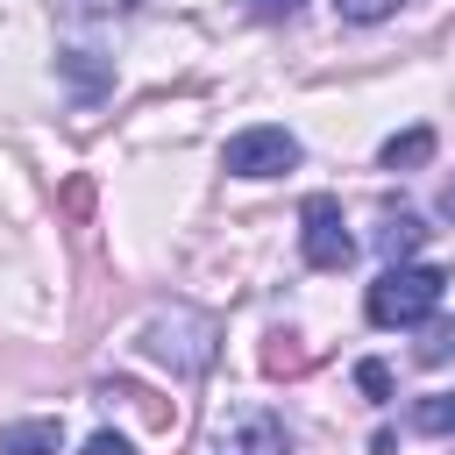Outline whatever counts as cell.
<instances>
[{"mask_svg":"<svg viewBox=\"0 0 455 455\" xmlns=\"http://www.w3.org/2000/svg\"><path fill=\"white\" fill-rule=\"evenodd\" d=\"M441 270L434 263H384L377 270V284H370V299H363V313L377 320V327H419L434 306H441Z\"/></svg>","mask_w":455,"mask_h":455,"instance_id":"1","label":"cell"},{"mask_svg":"<svg viewBox=\"0 0 455 455\" xmlns=\"http://www.w3.org/2000/svg\"><path fill=\"white\" fill-rule=\"evenodd\" d=\"M213 348H220V327H213L206 313H192V306H171V313H156V320L142 327V355L171 363L178 377L213 370Z\"/></svg>","mask_w":455,"mask_h":455,"instance_id":"2","label":"cell"},{"mask_svg":"<svg viewBox=\"0 0 455 455\" xmlns=\"http://www.w3.org/2000/svg\"><path fill=\"white\" fill-rule=\"evenodd\" d=\"M220 164H228L235 178H277V171H291V164H299V135H291V128H270V121H256V128L228 135Z\"/></svg>","mask_w":455,"mask_h":455,"instance_id":"3","label":"cell"},{"mask_svg":"<svg viewBox=\"0 0 455 455\" xmlns=\"http://www.w3.org/2000/svg\"><path fill=\"white\" fill-rule=\"evenodd\" d=\"M299 249H306V263H313V270H348L355 235L341 228V206H334L327 192H313V199H306V213H299Z\"/></svg>","mask_w":455,"mask_h":455,"instance_id":"4","label":"cell"},{"mask_svg":"<svg viewBox=\"0 0 455 455\" xmlns=\"http://www.w3.org/2000/svg\"><path fill=\"white\" fill-rule=\"evenodd\" d=\"M284 448H291V434H284V419L263 412V405L228 412L220 434H213V455H284Z\"/></svg>","mask_w":455,"mask_h":455,"instance_id":"5","label":"cell"},{"mask_svg":"<svg viewBox=\"0 0 455 455\" xmlns=\"http://www.w3.org/2000/svg\"><path fill=\"white\" fill-rule=\"evenodd\" d=\"M57 448H64L57 419H14V427H0V455H57Z\"/></svg>","mask_w":455,"mask_h":455,"instance_id":"6","label":"cell"},{"mask_svg":"<svg viewBox=\"0 0 455 455\" xmlns=\"http://www.w3.org/2000/svg\"><path fill=\"white\" fill-rule=\"evenodd\" d=\"M419 242H427V228H419V213H405V206H398V213H384V220H377V249H384L391 263H405V256H412Z\"/></svg>","mask_w":455,"mask_h":455,"instance_id":"7","label":"cell"},{"mask_svg":"<svg viewBox=\"0 0 455 455\" xmlns=\"http://www.w3.org/2000/svg\"><path fill=\"white\" fill-rule=\"evenodd\" d=\"M57 71L78 85V100H92V92H107V85H114V71H107V64H92V50H64V57H57Z\"/></svg>","mask_w":455,"mask_h":455,"instance_id":"8","label":"cell"},{"mask_svg":"<svg viewBox=\"0 0 455 455\" xmlns=\"http://www.w3.org/2000/svg\"><path fill=\"white\" fill-rule=\"evenodd\" d=\"M412 434H455V391H427V398H412Z\"/></svg>","mask_w":455,"mask_h":455,"instance_id":"9","label":"cell"},{"mask_svg":"<svg viewBox=\"0 0 455 455\" xmlns=\"http://www.w3.org/2000/svg\"><path fill=\"white\" fill-rule=\"evenodd\" d=\"M434 156V128H405L384 142V171H405V164H427Z\"/></svg>","mask_w":455,"mask_h":455,"instance_id":"10","label":"cell"},{"mask_svg":"<svg viewBox=\"0 0 455 455\" xmlns=\"http://www.w3.org/2000/svg\"><path fill=\"white\" fill-rule=\"evenodd\" d=\"M398 7H412V0H334L341 21H384V14H398Z\"/></svg>","mask_w":455,"mask_h":455,"instance_id":"11","label":"cell"},{"mask_svg":"<svg viewBox=\"0 0 455 455\" xmlns=\"http://www.w3.org/2000/svg\"><path fill=\"white\" fill-rule=\"evenodd\" d=\"M355 384H363L370 398H391V370H384V363H363V370H355Z\"/></svg>","mask_w":455,"mask_h":455,"instance_id":"12","label":"cell"},{"mask_svg":"<svg viewBox=\"0 0 455 455\" xmlns=\"http://www.w3.org/2000/svg\"><path fill=\"white\" fill-rule=\"evenodd\" d=\"M299 7H306V0H249V14H256V21H291Z\"/></svg>","mask_w":455,"mask_h":455,"instance_id":"13","label":"cell"},{"mask_svg":"<svg viewBox=\"0 0 455 455\" xmlns=\"http://www.w3.org/2000/svg\"><path fill=\"white\" fill-rule=\"evenodd\" d=\"M85 455H135V448H128L121 434H92V441H85Z\"/></svg>","mask_w":455,"mask_h":455,"instance_id":"14","label":"cell"},{"mask_svg":"<svg viewBox=\"0 0 455 455\" xmlns=\"http://www.w3.org/2000/svg\"><path fill=\"white\" fill-rule=\"evenodd\" d=\"M78 14H128V0H85Z\"/></svg>","mask_w":455,"mask_h":455,"instance_id":"15","label":"cell"},{"mask_svg":"<svg viewBox=\"0 0 455 455\" xmlns=\"http://www.w3.org/2000/svg\"><path fill=\"white\" fill-rule=\"evenodd\" d=\"M441 213H448V220H455V178H448V185H441Z\"/></svg>","mask_w":455,"mask_h":455,"instance_id":"16","label":"cell"}]
</instances>
